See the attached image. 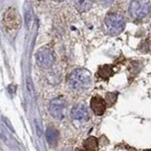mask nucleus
Returning a JSON list of instances; mask_svg holds the SVG:
<instances>
[{
    "instance_id": "1",
    "label": "nucleus",
    "mask_w": 151,
    "mask_h": 151,
    "mask_svg": "<svg viewBox=\"0 0 151 151\" xmlns=\"http://www.w3.org/2000/svg\"><path fill=\"white\" fill-rule=\"evenodd\" d=\"M69 86L77 91H82L91 86L92 75L84 68H78L70 74L68 78Z\"/></svg>"
},
{
    "instance_id": "2",
    "label": "nucleus",
    "mask_w": 151,
    "mask_h": 151,
    "mask_svg": "<svg viewBox=\"0 0 151 151\" xmlns=\"http://www.w3.org/2000/svg\"><path fill=\"white\" fill-rule=\"evenodd\" d=\"M106 31L111 35H119L126 27V20L121 13L110 12L104 19Z\"/></svg>"
},
{
    "instance_id": "3",
    "label": "nucleus",
    "mask_w": 151,
    "mask_h": 151,
    "mask_svg": "<svg viewBox=\"0 0 151 151\" xmlns=\"http://www.w3.org/2000/svg\"><path fill=\"white\" fill-rule=\"evenodd\" d=\"M129 12L131 17L141 20L147 17L151 12V3L145 0H134L129 3Z\"/></svg>"
},
{
    "instance_id": "4",
    "label": "nucleus",
    "mask_w": 151,
    "mask_h": 151,
    "mask_svg": "<svg viewBox=\"0 0 151 151\" xmlns=\"http://www.w3.org/2000/svg\"><path fill=\"white\" fill-rule=\"evenodd\" d=\"M36 60H37L38 64H39L42 68H45V69L50 68L54 63V57L51 50L48 48H45V47L40 48L37 51Z\"/></svg>"
},
{
    "instance_id": "5",
    "label": "nucleus",
    "mask_w": 151,
    "mask_h": 151,
    "mask_svg": "<svg viewBox=\"0 0 151 151\" xmlns=\"http://www.w3.org/2000/svg\"><path fill=\"white\" fill-rule=\"evenodd\" d=\"M65 101L63 98H54L49 103L48 110L50 114L56 119H63L64 115Z\"/></svg>"
},
{
    "instance_id": "6",
    "label": "nucleus",
    "mask_w": 151,
    "mask_h": 151,
    "mask_svg": "<svg viewBox=\"0 0 151 151\" xmlns=\"http://www.w3.org/2000/svg\"><path fill=\"white\" fill-rule=\"evenodd\" d=\"M72 117L76 121H78L80 123H85L89 120L90 113L88 111V108L84 104H78L72 109Z\"/></svg>"
},
{
    "instance_id": "7",
    "label": "nucleus",
    "mask_w": 151,
    "mask_h": 151,
    "mask_svg": "<svg viewBox=\"0 0 151 151\" xmlns=\"http://www.w3.org/2000/svg\"><path fill=\"white\" fill-rule=\"evenodd\" d=\"M90 106H91V109H92V111H93L94 114L102 115L103 113L105 112V111H106L107 103L100 96H93L91 99Z\"/></svg>"
},
{
    "instance_id": "8",
    "label": "nucleus",
    "mask_w": 151,
    "mask_h": 151,
    "mask_svg": "<svg viewBox=\"0 0 151 151\" xmlns=\"http://www.w3.org/2000/svg\"><path fill=\"white\" fill-rule=\"evenodd\" d=\"M45 136L46 140L48 142L50 146H55L57 142H58V137H59V132L56 130L54 127H48L45 131Z\"/></svg>"
},
{
    "instance_id": "9",
    "label": "nucleus",
    "mask_w": 151,
    "mask_h": 151,
    "mask_svg": "<svg viewBox=\"0 0 151 151\" xmlns=\"http://www.w3.org/2000/svg\"><path fill=\"white\" fill-rule=\"evenodd\" d=\"M84 147L86 151H97L98 150V140L96 137H89L84 142Z\"/></svg>"
},
{
    "instance_id": "10",
    "label": "nucleus",
    "mask_w": 151,
    "mask_h": 151,
    "mask_svg": "<svg viewBox=\"0 0 151 151\" xmlns=\"http://www.w3.org/2000/svg\"><path fill=\"white\" fill-rule=\"evenodd\" d=\"M113 73L114 72H113V70H112V66L107 64V65L101 66V67L98 69L97 75L104 79H108L110 77H111Z\"/></svg>"
},
{
    "instance_id": "11",
    "label": "nucleus",
    "mask_w": 151,
    "mask_h": 151,
    "mask_svg": "<svg viewBox=\"0 0 151 151\" xmlns=\"http://www.w3.org/2000/svg\"><path fill=\"white\" fill-rule=\"evenodd\" d=\"M25 21H26V25L27 28L30 29L32 26V22H33V12H32V9L29 7L26 8L25 9Z\"/></svg>"
},
{
    "instance_id": "12",
    "label": "nucleus",
    "mask_w": 151,
    "mask_h": 151,
    "mask_svg": "<svg viewBox=\"0 0 151 151\" xmlns=\"http://www.w3.org/2000/svg\"><path fill=\"white\" fill-rule=\"evenodd\" d=\"M76 6L79 9L80 12H85L88 11V9L92 7V2H88V1H78L76 2Z\"/></svg>"
},
{
    "instance_id": "13",
    "label": "nucleus",
    "mask_w": 151,
    "mask_h": 151,
    "mask_svg": "<svg viewBox=\"0 0 151 151\" xmlns=\"http://www.w3.org/2000/svg\"><path fill=\"white\" fill-rule=\"evenodd\" d=\"M116 97H117V93H108L107 96H106V101L108 102L109 105H112L113 103L116 101Z\"/></svg>"
},
{
    "instance_id": "14",
    "label": "nucleus",
    "mask_w": 151,
    "mask_h": 151,
    "mask_svg": "<svg viewBox=\"0 0 151 151\" xmlns=\"http://www.w3.org/2000/svg\"><path fill=\"white\" fill-rule=\"evenodd\" d=\"M27 86L28 88V91H29V93H32V84H31L29 78H28V79H27Z\"/></svg>"
},
{
    "instance_id": "15",
    "label": "nucleus",
    "mask_w": 151,
    "mask_h": 151,
    "mask_svg": "<svg viewBox=\"0 0 151 151\" xmlns=\"http://www.w3.org/2000/svg\"><path fill=\"white\" fill-rule=\"evenodd\" d=\"M75 151H85V150H83V149H81V148H76Z\"/></svg>"
},
{
    "instance_id": "16",
    "label": "nucleus",
    "mask_w": 151,
    "mask_h": 151,
    "mask_svg": "<svg viewBox=\"0 0 151 151\" xmlns=\"http://www.w3.org/2000/svg\"><path fill=\"white\" fill-rule=\"evenodd\" d=\"M143 151H151L150 149H148V150H143Z\"/></svg>"
},
{
    "instance_id": "17",
    "label": "nucleus",
    "mask_w": 151,
    "mask_h": 151,
    "mask_svg": "<svg viewBox=\"0 0 151 151\" xmlns=\"http://www.w3.org/2000/svg\"><path fill=\"white\" fill-rule=\"evenodd\" d=\"M63 151H69L68 149H66V150H63Z\"/></svg>"
}]
</instances>
